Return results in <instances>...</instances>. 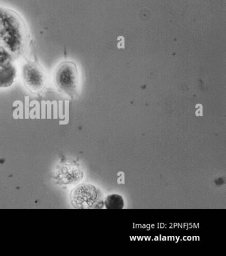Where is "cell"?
I'll return each mask as SVG.
<instances>
[{"label":"cell","instance_id":"cell-1","mask_svg":"<svg viewBox=\"0 0 226 256\" xmlns=\"http://www.w3.org/2000/svg\"><path fill=\"white\" fill-rule=\"evenodd\" d=\"M54 84L61 94L74 98L77 96L79 86V74L77 65L73 62L65 61L55 69Z\"/></svg>","mask_w":226,"mask_h":256},{"label":"cell","instance_id":"cell-2","mask_svg":"<svg viewBox=\"0 0 226 256\" xmlns=\"http://www.w3.org/2000/svg\"><path fill=\"white\" fill-rule=\"evenodd\" d=\"M71 200L74 208L81 210L102 208L104 206L102 192L91 185L78 186L72 192Z\"/></svg>","mask_w":226,"mask_h":256},{"label":"cell","instance_id":"cell-3","mask_svg":"<svg viewBox=\"0 0 226 256\" xmlns=\"http://www.w3.org/2000/svg\"><path fill=\"white\" fill-rule=\"evenodd\" d=\"M22 79L27 89L34 94L42 92L46 84L44 70L35 62H29L23 68Z\"/></svg>","mask_w":226,"mask_h":256},{"label":"cell","instance_id":"cell-4","mask_svg":"<svg viewBox=\"0 0 226 256\" xmlns=\"http://www.w3.org/2000/svg\"><path fill=\"white\" fill-rule=\"evenodd\" d=\"M104 206L108 210H122L124 208V202L122 196L119 194H112L107 196Z\"/></svg>","mask_w":226,"mask_h":256}]
</instances>
